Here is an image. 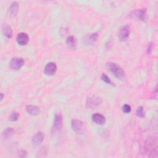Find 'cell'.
Instances as JSON below:
<instances>
[{
	"mask_svg": "<svg viewBox=\"0 0 158 158\" xmlns=\"http://www.w3.org/2000/svg\"><path fill=\"white\" fill-rule=\"evenodd\" d=\"M57 70V65L56 63L50 62H48L44 69V73L45 75L51 76L55 74Z\"/></svg>",
	"mask_w": 158,
	"mask_h": 158,
	"instance_id": "10",
	"label": "cell"
},
{
	"mask_svg": "<svg viewBox=\"0 0 158 158\" xmlns=\"http://www.w3.org/2000/svg\"><path fill=\"white\" fill-rule=\"evenodd\" d=\"M18 156L19 157H26L27 156V152L25 150H21L18 153Z\"/></svg>",
	"mask_w": 158,
	"mask_h": 158,
	"instance_id": "24",
	"label": "cell"
},
{
	"mask_svg": "<svg viewBox=\"0 0 158 158\" xmlns=\"http://www.w3.org/2000/svg\"><path fill=\"white\" fill-rule=\"evenodd\" d=\"M24 60L20 57H14L9 62V67L11 70H18L24 65Z\"/></svg>",
	"mask_w": 158,
	"mask_h": 158,
	"instance_id": "4",
	"label": "cell"
},
{
	"mask_svg": "<svg viewBox=\"0 0 158 158\" xmlns=\"http://www.w3.org/2000/svg\"><path fill=\"white\" fill-rule=\"evenodd\" d=\"M136 115L139 117H141V118L144 117V112L143 110V107L141 106H139L136 109Z\"/></svg>",
	"mask_w": 158,
	"mask_h": 158,
	"instance_id": "20",
	"label": "cell"
},
{
	"mask_svg": "<svg viewBox=\"0 0 158 158\" xmlns=\"http://www.w3.org/2000/svg\"><path fill=\"white\" fill-rule=\"evenodd\" d=\"M19 10V4L16 1H14L12 2L9 8H8V14L9 15V16L13 17H15L18 12Z\"/></svg>",
	"mask_w": 158,
	"mask_h": 158,
	"instance_id": "13",
	"label": "cell"
},
{
	"mask_svg": "<svg viewBox=\"0 0 158 158\" xmlns=\"http://www.w3.org/2000/svg\"><path fill=\"white\" fill-rule=\"evenodd\" d=\"M71 126L73 131L77 134H81L85 130L84 123L79 120H72Z\"/></svg>",
	"mask_w": 158,
	"mask_h": 158,
	"instance_id": "7",
	"label": "cell"
},
{
	"mask_svg": "<svg viewBox=\"0 0 158 158\" xmlns=\"http://www.w3.org/2000/svg\"><path fill=\"white\" fill-rule=\"evenodd\" d=\"M98 35L97 33H91L86 34L82 40V42L85 46L93 45L98 39Z\"/></svg>",
	"mask_w": 158,
	"mask_h": 158,
	"instance_id": "6",
	"label": "cell"
},
{
	"mask_svg": "<svg viewBox=\"0 0 158 158\" xmlns=\"http://www.w3.org/2000/svg\"><path fill=\"white\" fill-rule=\"evenodd\" d=\"M154 44L152 42H150L148 44V47H147V49H146V53L148 54H149L151 53L152 49H153V45Z\"/></svg>",
	"mask_w": 158,
	"mask_h": 158,
	"instance_id": "23",
	"label": "cell"
},
{
	"mask_svg": "<svg viewBox=\"0 0 158 158\" xmlns=\"http://www.w3.org/2000/svg\"><path fill=\"white\" fill-rule=\"evenodd\" d=\"M19 117V114L16 111H13L9 116V120L12 122H15L18 120Z\"/></svg>",
	"mask_w": 158,
	"mask_h": 158,
	"instance_id": "19",
	"label": "cell"
},
{
	"mask_svg": "<svg viewBox=\"0 0 158 158\" xmlns=\"http://www.w3.org/2000/svg\"><path fill=\"white\" fill-rule=\"evenodd\" d=\"M2 32L4 35L7 38H10L12 36V28L7 23H4L2 25Z\"/></svg>",
	"mask_w": 158,
	"mask_h": 158,
	"instance_id": "15",
	"label": "cell"
},
{
	"mask_svg": "<svg viewBox=\"0 0 158 158\" xmlns=\"http://www.w3.org/2000/svg\"><path fill=\"white\" fill-rule=\"evenodd\" d=\"M3 97H4V95H3V94H2V93H1V101H2V99H3Z\"/></svg>",
	"mask_w": 158,
	"mask_h": 158,
	"instance_id": "25",
	"label": "cell"
},
{
	"mask_svg": "<svg viewBox=\"0 0 158 158\" xmlns=\"http://www.w3.org/2000/svg\"><path fill=\"white\" fill-rule=\"evenodd\" d=\"M101 80H102L104 82L107 83V84H110L112 85V83L111 81V80H110V78L107 77V75H106L105 73H102L101 76Z\"/></svg>",
	"mask_w": 158,
	"mask_h": 158,
	"instance_id": "21",
	"label": "cell"
},
{
	"mask_svg": "<svg viewBox=\"0 0 158 158\" xmlns=\"http://www.w3.org/2000/svg\"><path fill=\"white\" fill-rule=\"evenodd\" d=\"M144 149L146 152L148 154H152L153 156V154H156V150H157L156 142L153 139H148L145 143Z\"/></svg>",
	"mask_w": 158,
	"mask_h": 158,
	"instance_id": "5",
	"label": "cell"
},
{
	"mask_svg": "<svg viewBox=\"0 0 158 158\" xmlns=\"http://www.w3.org/2000/svg\"><path fill=\"white\" fill-rule=\"evenodd\" d=\"M92 120L98 125H103L106 122V118L104 115L99 113H95L93 114L91 117Z\"/></svg>",
	"mask_w": 158,
	"mask_h": 158,
	"instance_id": "14",
	"label": "cell"
},
{
	"mask_svg": "<svg viewBox=\"0 0 158 158\" xmlns=\"http://www.w3.org/2000/svg\"><path fill=\"white\" fill-rule=\"evenodd\" d=\"M67 47L70 49H75L77 47V40L73 36H69L67 38L65 41Z\"/></svg>",
	"mask_w": 158,
	"mask_h": 158,
	"instance_id": "16",
	"label": "cell"
},
{
	"mask_svg": "<svg viewBox=\"0 0 158 158\" xmlns=\"http://www.w3.org/2000/svg\"><path fill=\"white\" fill-rule=\"evenodd\" d=\"M44 134L41 131H38L35 133L31 139V144L33 147L35 148L38 146L44 139Z\"/></svg>",
	"mask_w": 158,
	"mask_h": 158,
	"instance_id": "11",
	"label": "cell"
},
{
	"mask_svg": "<svg viewBox=\"0 0 158 158\" xmlns=\"http://www.w3.org/2000/svg\"><path fill=\"white\" fill-rule=\"evenodd\" d=\"M147 10L146 8H141L135 9L129 14V17L131 19L136 20H144L146 16Z\"/></svg>",
	"mask_w": 158,
	"mask_h": 158,
	"instance_id": "2",
	"label": "cell"
},
{
	"mask_svg": "<svg viewBox=\"0 0 158 158\" xmlns=\"http://www.w3.org/2000/svg\"><path fill=\"white\" fill-rule=\"evenodd\" d=\"M14 130L12 128H10V127L7 128L2 133V137L4 139H7L12 136V135L14 134Z\"/></svg>",
	"mask_w": 158,
	"mask_h": 158,
	"instance_id": "18",
	"label": "cell"
},
{
	"mask_svg": "<svg viewBox=\"0 0 158 158\" xmlns=\"http://www.w3.org/2000/svg\"><path fill=\"white\" fill-rule=\"evenodd\" d=\"M122 110L123 112L125 114H128V113H130L131 111V107L128 104H124L122 107Z\"/></svg>",
	"mask_w": 158,
	"mask_h": 158,
	"instance_id": "22",
	"label": "cell"
},
{
	"mask_svg": "<svg viewBox=\"0 0 158 158\" xmlns=\"http://www.w3.org/2000/svg\"><path fill=\"white\" fill-rule=\"evenodd\" d=\"M63 117L61 114L57 113L55 115L53 120V125L52 127V133H56L59 131L62 126Z\"/></svg>",
	"mask_w": 158,
	"mask_h": 158,
	"instance_id": "3",
	"label": "cell"
},
{
	"mask_svg": "<svg viewBox=\"0 0 158 158\" xmlns=\"http://www.w3.org/2000/svg\"><path fill=\"white\" fill-rule=\"evenodd\" d=\"M130 32V27L128 25L122 26L118 30V38L121 41H126L129 37Z\"/></svg>",
	"mask_w": 158,
	"mask_h": 158,
	"instance_id": "8",
	"label": "cell"
},
{
	"mask_svg": "<svg viewBox=\"0 0 158 158\" xmlns=\"http://www.w3.org/2000/svg\"><path fill=\"white\" fill-rule=\"evenodd\" d=\"M102 103V99L98 96H92L88 98L86 101V106L89 108H96L101 105Z\"/></svg>",
	"mask_w": 158,
	"mask_h": 158,
	"instance_id": "9",
	"label": "cell"
},
{
	"mask_svg": "<svg viewBox=\"0 0 158 158\" xmlns=\"http://www.w3.org/2000/svg\"><path fill=\"white\" fill-rule=\"evenodd\" d=\"M106 68L110 73L118 79H122L125 76L123 70L115 63L112 62H107L106 64Z\"/></svg>",
	"mask_w": 158,
	"mask_h": 158,
	"instance_id": "1",
	"label": "cell"
},
{
	"mask_svg": "<svg viewBox=\"0 0 158 158\" xmlns=\"http://www.w3.org/2000/svg\"><path fill=\"white\" fill-rule=\"evenodd\" d=\"M28 36L27 33L22 32L17 35L16 38V41L17 43L20 46H25L28 42Z\"/></svg>",
	"mask_w": 158,
	"mask_h": 158,
	"instance_id": "12",
	"label": "cell"
},
{
	"mask_svg": "<svg viewBox=\"0 0 158 158\" xmlns=\"http://www.w3.org/2000/svg\"><path fill=\"white\" fill-rule=\"evenodd\" d=\"M27 112L31 115H36L40 112V109L38 107L33 105H28L26 107Z\"/></svg>",
	"mask_w": 158,
	"mask_h": 158,
	"instance_id": "17",
	"label": "cell"
}]
</instances>
